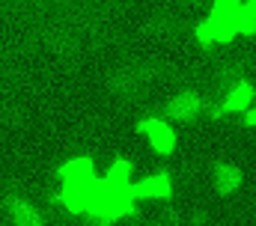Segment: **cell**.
<instances>
[{
    "label": "cell",
    "instance_id": "ba28073f",
    "mask_svg": "<svg viewBox=\"0 0 256 226\" xmlns=\"http://www.w3.org/2000/svg\"><path fill=\"white\" fill-rule=\"evenodd\" d=\"M200 113H202V98H200V92H194V90L179 92V96L170 98V104H167V116H170V119H179V122H194Z\"/></svg>",
    "mask_w": 256,
    "mask_h": 226
},
{
    "label": "cell",
    "instance_id": "3957f363",
    "mask_svg": "<svg viewBox=\"0 0 256 226\" xmlns=\"http://www.w3.org/2000/svg\"><path fill=\"white\" fill-rule=\"evenodd\" d=\"M137 131L149 140V146H152V152L155 155H173L176 152V146H179V137H176V128L170 125V122H164V119H158V116H146V119H140L137 122Z\"/></svg>",
    "mask_w": 256,
    "mask_h": 226
},
{
    "label": "cell",
    "instance_id": "6da1fadb",
    "mask_svg": "<svg viewBox=\"0 0 256 226\" xmlns=\"http://www.w3.org/2000/svg\"><path fill=\"white\" fill-rule=\"evenodd\" d=\"M134 206H137V196L131 184H110L104 178H96L90 200H86V214L98 220H122L128 214H134Z\"/></svg>",
    "mask_w": 256,
    "mask_h": 226
},
{
    "label": "cell",
    "instance_id": "52a82bcc",
    "mask_svg": "<svg viewBox=\"0 0 256 226\" xmlns=\"http://www.w3.org/2000/svg\"><path fill=\"white\" fill-rule=\"evenodd\" d=\"M208 178H212V188H214L218 194H224V196L236 194V190L244 184V172H242V167L226 164V161L214 164V167H212V172H208Z\"/></svg>",
    "mask_w": 256,
    "mask_h": 226
},
{
    "label": "cell",
    "instance_id": "4fadbf2b",
    "mask_svg": "<svg viewBox=\"0 0 256 226\" xmlns=\"http://www.w3.org/2000/svg\"><path fill=\"white\" fill-rule=\"evenodd\" d=\"M250 3H254V6H256V0H250Z\"/></svg>",
    "mask_w": 256,
    "mask_h": 226
},
{
    "label": "cell",
    "instance_id": "8fae6325",
    "mask_svg": "<svg viewBox=\"0 0 256 226\" xmlns=\"http://www.w3.org/2000/svg\"><path fill=\"white\" fill-rule=\"evenodd\" d=\"M102 178L110 182V184H131L134 182V167H131L128 158H116V161H110V167L104 170Z\"/></svg>",
    "mask_w": 256,
    "mask_h": 226
},
{
    "label": "cell",
    "instance_id": "5b68a950",
    "mask_svg": "<svg viewBox=\"0 0 256 226\" xmlns=\"http://www.w3.org/2000/svg\"><path fill=\"white\" fill-rule=\"evenodd\" d=\"M194 36H196V42H200V45H226V42H232V39H236V30H232L224 18H218V15H212V12H208V15L196 24Z\"/></svg>",
    "mask_w": 256,
    "mask_h": 226
},
{
    "label": "cell",
    "instance_id": "8992f818",
    "mask_svg": "<svg viewBox=\"0 0 256 226\" xmlns=\"http://www.w3.org/2000/svg\"><path fill=\"white\" fill-rule=\"evenodd\" d=\"M131 190L137 200H167L173 194V178L170 172H152L140 182H131Z\"/></svg>",
    "mask_w": 256,
    "mask_h": 226
},
{
    "label": "cell",
    "instance_id": "9c48e42d",
    "mask_svg": "<svg viewBox=\"0 0 256 226\" xmlns=\"http://www.w3.org/2000/svg\"><path fill=\"white\" fill-rule=\"evenodd\" d=\"M3 208H6V218L12 226H48V220L21 196H9Z\"/></svg>",
    "mask_w": 256,
    "mask_h": 226
},
{
    "label": "cell",
    "instance_id": "5bb4252c",
    "mask_svg": "<svg viewBox=\"0 0 256 226\" xmlns=\"http://www.w3.org/2000/svg\"><path fill=\"white\" fill-rule=\"evenodd\" d=\"M149 226H152V224H149Z\"/></svg>",
    "mask_w": 256,
    "mask_h": 226
},
{
    "label": "cell",
    "instance_id": "277c9868",
    "mask_svg": "<svg viewBox=\"0 0 256 226\" xmlns=\"http://www.w3.org/2000/svg\"><path fill=\"white\" fill-rule=\"evenodd\" d=\"M57 178H60L63 188H86V190H90V188L96 184L98 172H96L92 158H86V155H74V158H68L63 167L57 170Z\"/></svg>",
    "mask_w": 256,
    "mask_h": 226
},
{
    "label": "cell",
    "instance_id": "7a4b0ae2",
    "mask_svg": "<svg viewBox=\"0 0 256 226\" xmlns=\"http://www.w3.org/2000/svg\"><path fill=\"white\" fill-rule=\"evenodd\" d=\"M212 15L224 18L236 30V36L256 33V6L250 0H212Z\"/></svg>",
    "mask_w": 256,
    "mask_h": 226
},
{
    "label": "cell",
    "instance_id": "7c38bea8",
    "mask_svg": "<svg viewBox=\"0 0 256 226\" xmlns=\"http://www.w3.org/2000/svg\"><path fill=\"white\" fill-rule=\"evenodd\" d=\"M244 122H248L250 128H256V108H254V104H250V108L244 110Z\"/></svg>",
    "mask_w": 256,
    "mask_h": 226
},
{
    "label": "cell",
    "instance_id": "30bf717a",
    "mask_svg": "<svg viewBox=\"0 0 256 226\" xmlns=\"http://www.w3.org/2000/svg\"><path fill=\"white\" fill-rule=\"evenodd\" d=\"M250 104H254V86H250L248 80H238V84L226 92V98H224V104H220V113H244Z\"/></svg>",
    "mask_w": 256,
    "mask_h": 226
}]
</instances>
